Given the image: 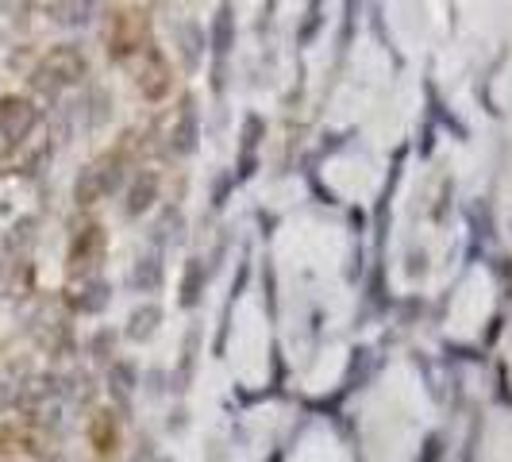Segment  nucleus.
<instances>
[{
	"mask_svg": "<svg viewBox=\"0 0 512 462\" xmlns=\"http://www.w3.org/2000/svg\"><path fill=\"white\" fill-rule=\"evenodd\" d=\"M143 35H147V16L143 12H116L112 16V51L116 54L139 51Z\"/></svg>",
	"mask_w": 512,
	"mask_h": 462,
	"instance_id": "nucleus-1",
	"label": "nucleus"
},
{
	"mask_svg": "<svg viewBox=\"0 0 512 462\" xmlns=\"http://www.w3.org/2000/svg\"><path fill=\"white\" fill-rule=\"evenodd\" d=\"M89 436H93V447H97L101 455H112V451H116V424H112L108 412H97V416H93Z\"/></svg>",
	"mask_w": 512,
	"mask_h": 462,
	"instance_id": "nucleus-4",
	"label": "nucleus"
},
{
	"mask_svg": "<svg viewBox=\"0 0 512 462\" xmlns=\"http://www.w3.org/2000/svg\"><path fill=\"white\" fill-rule=\"evenodd\" d=\"M31 120H35V112H31L27 101H16V97L0 101V135L16 139V135H24V131L31 128Z\"/></svg>",
	"mask_w": 512,
	"mask_h": 462,
	"instance_id": "nucleus-2",
	"label": "nucleus"
},
{
	"mask_svg": "<svg viewBox=\"0 0 512 462\" xmlns=\"http://www.w3.org/2000/svg\"><path fill=\"white\" fill-rule=\"evenodd\" d=\"M170 77V70H166V62H162V54H154L151 51V70H143L139 74V85H143V93H151V97H162L166 93V81Z\"/></svg>",
	"mask_w": 512,
	"mask_h": 462,
	"instance_id": "nucleus-3",
	"label": "nucleus"
}]
</instances>
